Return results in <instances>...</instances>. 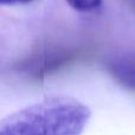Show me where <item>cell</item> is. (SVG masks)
<instances>
[{"label": "cell", "mask_w": 135, "mask_h": 135, "mask_svg": "<svg viewBox=\"0 0 135 135\" xmlns=\"http://www.w3.org/2000/svg\"><path fill=\"white\" fill-rule=\"evenodd\" d=\"M91 112L69 96H49L6 116L0 135H81Z\"/></svg>", "instance_id": "cell-1"}, {"label": "cell", "mask_w": 135, "mask_h": 135, "mask_svg": "<svg viewBox=\"0 0 135 135\" xmlns=\"http://www.w3.org/2000/svg\"><path fill=\"white\" fill-rule=\"evenodd\" d=\"M110 72L121 84L135 90V63L134 62H114Z\"/></svg>", "instance_id": "cell-2"}, {"label": "cell", "mask_w": 135, "mask_h": 135, "mask_svg": "<svg viewBox=\"0 0 135 135\" xmlns=\"http://www.w3.org/2000/svg\"><path fill=\"white\" fill-rule=\"evenodd\" d=\"M66 2L78 12H91L101 6L102 0H66Z\"/></svg>", "instance_id": "cell-3"}, {"label": "cell", "mask_w": 135, "mask_h": 135, "mask_svg": "<svg viewBox=\"0 0 135 135\" xmlns=\"http://www.w3.org/2000/svg\"><path fill=\"white\" fill-rule=\"evenodd\" d=\"M35 0H0L1 5H17V4H28Z\"/></svg>", "instance_id": "cell-4"}]
</instances>
